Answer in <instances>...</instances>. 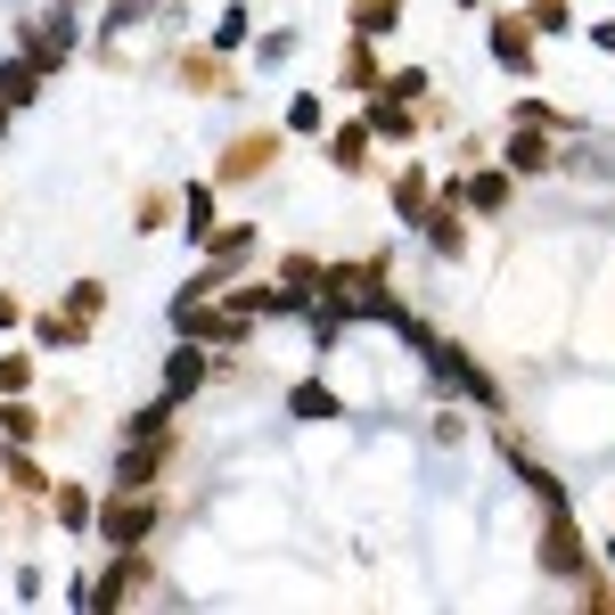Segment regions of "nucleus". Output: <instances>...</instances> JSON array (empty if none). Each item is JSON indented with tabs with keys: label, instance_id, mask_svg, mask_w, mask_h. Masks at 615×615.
Wrapping results in <instances>:
<instances>
[{
	"label": "nucleus",
	"instance_id": "f257e3e1",
	"mask_svg": "<svg viewBox=\"0 0 615 615\" xmlns=\"http://www.w3.org/2000/svg\"><path fill=\"white\" fill-rule=\"evenodd\" d=\"M493 50H501V67H525V50H534V41H525L517 17H501V26H493Z\"/></svg>",
	"mask_w": 615,
	"mask_h": 615
},
{
	"label": "nucleus",
	"instance_id": "f03ea898",
	"mask_svg": "<svg viewBox=\"0 0 615 615\" xmlns=\"http://www.w3.org/2000/svg\"><path fill=\"white\" fill-rule=\"evenodd\" d=\"M542 558H550V575H575V534H566V525H550V542H542Z\"/></svg>",
	"mask_w": 615,
	"mask_h": 615
},
{
	"label": "nucleus",
	"instance_id": "7ed1b4c3",
	"mask_svg": "<svg viewBox=\"0 0 615 615\" xmlns=\"http://www.w3.org/2000/svg\"><path fill=\"white\" fill-rule=\"evenodd\" d=\"M108 534H115V542H140V534H148V508H140V501L108 508Z\"/></svg>",
	"mask_w": 615,
	"mask_h": 615
},
{
	"label": "nucleus",
	"instance_id": "20e7f679",
	"mask_svg": "<svg viewBox=\"0 0 615 615\" xmlns=\"http://www.w3.org/2000/svg\"><path fill=\"white\" fill-rule=\"evenodd\" d=\"M33 91V67H0V99H26Z\"/></svg>",
	"mask_w": 615,
	"mask_h": 615
}]
</instances>
